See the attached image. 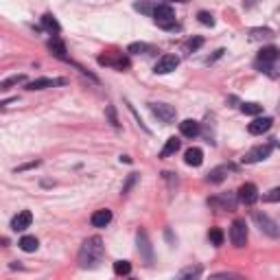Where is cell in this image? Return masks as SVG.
Returning a JSON list of instances; mask_svg holds the SVG:
<instances>
[{"instance_id":"obj_1","label":"cell","mask_w":280,"mask_h":280,"mask_svg":"<svg viewBox=\"0 0 280 280\" xmlns=\"http://www.w3.org/2000/svg\"><path fill=\"white\" fill-rule=\"evenodd\" d=\"M105 254V245L101 236H90V239L83 241V245L79 249V267L81 269H94V267L101 265Z\"/></svg>"},{"instance_id":"obj_2","label":"cell","mask_w":280,"mask_h":280,"mask_svg":"<svg viewBox=\"0 0 280 280\" xmlns=\"http://www.w3.org/2000/svg\"><path fill=\"white\" fill-rule=\"evenodd\" d=\"M278 59H280V51L276 46H265V49H260L258 57H256V68L269 77H278V73H276Z\"/></svg>"},{"instance_id":"obj_3","label":"cell","mask_w":280,"mask_h":280,"mask_svg":"<svg viewBox=\"0 0 280 280\" xmlns=\"http://www.w3.org/2000/svg\"><path fill=\"white\" fill-rule=\"evenodd\" d=\"M252 221L256 223V228L263 232V234L269 236V239H278V236H280L278 223L273 221L271 217H267V214H263V212H252Z\"/></svg>"},{"instance_id":"obj_4","label":"cell","mask_w":280,"mask_h":280,"mask_svg":"<svg viewBox=\"0 0 280 280\" xmlns=\"http://www.w3.org/2000/svg\"><path fill=\"white\" fill-rule=\"evenodd\" d=\"M149 110H151V114L160 118L164 125L175 123V118H177V110L169 103H149Z\"/></svg>"},{"instance_id":"obj_5","label":"cell","mask_w":280,"mask_h":280,"mask_svg":"<svg viewBox=\"0 0 280 280\" xmlns=\"http://www.w3.org/2000/svg\"><path fill=\"white\" fill-rule=\"evenodd\" d=\"M230 241L234 247H243L247 243V225L245 219H234L230 225Z\"/></svg>"},{"instance_id":"obj_6","label":"cell","mask_w":280,"mask_h":280,"mask_svg":"<svg viewBox=\"0 0 280 280\" xmlns=\"http://www.w3.org/2000/svg\"><path fill=\"white\" fill-rule=\"evenodd\" d=\"M271 149H273V142H267V145H258L254 149H249L245 153V158H243V162L245 164H254V162H263L271 156Z\"/></svg>"},{"instance_id":"obj_7","label":"cell","mask_w":280,"mask_h":280,"mask_svg":"<svg viewBox=\"0 0 280 280\" xmlns=\"http://www.w3.org/2000/svg\"><path fill=\"white\" fill-rule=\"evenodd\" d=\"M136 243H138V252L142 256V260H145L147 265H151L153 263V247H151V241H149L147 232L142 228L136 232Z\"/></svg>"},{"instance_id":"obj_8","label":"cell","mask_w":280,"mask_h":280,"mask_svg":"<svg viewBox=\"0 0 280 280\" xmlns=\"http://www.w3.org/2000/svg\"><path fill=\"white\" fill-rule=\"evenodd\" d=\"M180 66V57L177 55H162L158 59V64L153 66V73L156 75H169Z\"/></svg>"},{"instance_id":"obj_9","label":"cell","mask_w":280,"mask_h":280,"mask_svg":"<svg viewBox=\"0 0 280 280\" xmlns=\"http://www.w3.org/2000/svg\"><path fill=\"white\" fill-rule=\"evenodd\" d=\"M271 125H273V121H271L269 116H263V118H254V121L247 125V132L252 134V136H260V134L269 132V129H271Z\"/></svg>"},{"instance_id":"obj_10","label":"cell","mask_w":280,"mask_h":280,"mask_svg":"<svg viewBox=\"0 0 280 280\" xmlns=\"http://www.w3.org/2000/svg\"><path fill=\"white\" fill-rule=\"evenodd\" d=\"M31 223H33L31 210H22V212H18L16 217L11 219V230H14V232H22V230H27Z\"/></svg>"},{"instance_id":"obj_11","label":"cell","mask_w":280,"mask_h":280,"mask_svg":"<svg viewBox=\"0 0 280 280\" xmlns=\"http://www.w3.org/2000/svg\"><path fill=\"white\" fill-rule=\"evenodd\" d=\"M208 204L214 206V208H219V210H234V206H236V195H221V197H212V199H208Z\"/></svg>"},{"instance_id":"obj_12","label":"cell","mask_w":280,"mask_h":280,"mask_svg":"<svg viewBox=\"0 0 280 280\" xmlns=\"http://www.w3.org/2000/svg\"><path fill=\"white\" fill-rule=\"evenodd\" d=\"M239 199L243 201V204L252 206L254 201L258 199V188H256L252 182H245V184H243V186L239 188Z\"/></svg>"},{"instance_id":"obj_13","label":"cell","mask_w":280,"mask_h":280,"mask_svg":"<svg viewBox=\"0 0 280 280\" xmlns=\"http://www.w3.org/2000/svg\"><path fill=\"white\" fill-rule=\"evenodd\" d=\"M153 18H156V25H162V22H173L175 20V11L169 5H156L153 9Z\"/></svg>"},{"instance_id":"obj_14","label":"cell","mask_w":280,"mask_h":280,"mask_svg":"<svg viewBox=\"0 0 280 280\" xmlns=\"http://www.w3.org/2000/svg\"><path fill=\"white\" fill-rule=\"evenodd\" d=\"M66 83L64 79H49V77H40V79H33L27 83V90H44V88H53V86H62Z\"/></svg>"},{"instance_id":"obj_15","label":"cell","mask_w":280,"mask_h":280,"mask_svg":"<svg viewBox=\"0 0 280 280\" xmlns=\"http://www.w3.org/2000/svg\"><path fill=\"white\" fill-rule=\"evenodd\" d=\"M110 221H112V210H107V208L94 210L90 217V223L94 228H105V225H110Z\"/></svg>"},{"instance_id":"obj_16","label":"cell","mask_w":280,"mask_h":280,"mask_svg":"<svg viewBox=\"0 0 280 280\" xmlns=\"http://www.w3.org/2000/svg\"><path fill=\"white\" fill-rule=\"evenodd\" d=\"M184 162H186L188 166H201V162H204V151H201L199 147L186 149V153H184Z\"/></svg>"},{"instance_id":"obj_17","label":"cell","mask_w":280,"mask_h":280,"mask_svg":"<svg viewBox=\"0 0 280 280\" xmlns=\"http://www.w3.org/2000/svg\"><path fill=\"white\" fill-rule=\"evenodd\" d=\"M180 132L182 136H186V138H195L201 129H199V123L197 121H193V118H186V121H182L180 123Z\"/></svg>"},{"instance_id":"obj_18","label":"cell","mask_w":280,"mask_h":280,"mask_svg":"<svg viewBox=\"0 0 280 280\" xmlns=\"http://www.w3.org/2000/svg\"><path fill=\"white\" fill-rule=\"evenodd\" d=\"M230 171H232V166H230V164H221V166H217V169H212L210 173H208V182H212V184L223 182L225 177H228Z\"/></svg>"},{"instance_id":"obj_19","label":"cell","mask_w":280,"mask_h":280,"mask_svg":"<svg viewBox=\"0 0 280 280\" xmlns=\"http://www.w3.org/2000/svg\"><path fill=\"white\" fill-rule=\"evenodd\" d=\"M273 31L271 29H249V42H263V40H271Z\"/></svg>"},{"instance_id":"obj_20","label":"cell","mask_w":280,"mask_h":280,"mask_svg":"<svg viewBox=\"0 0 280 280\" xmlns=\"http://www.w3.org/2000/svg\"><path fill=\"white\" fill-rule=\"evenodd\" d=\"M18 245H20V249L22 252H27V254H31V252H35V249L40 247V241L35 239V236H22L20 239V243H18Z\"/></svg>"},{"instance_id":"obj_21","label":"cell","mask_w":280,"mask_h":280,"mask_svg":"<svg viewBox=\"0 0 280 280\" xmlns=\"http://www.w3.org/2000/svg\"><path fill=\"white\" fill-rule=\"evenodd\" d=\"M177 151H180V140L173 136V138H169V140H166V145L162 147L160 158H169V156H173V153H177Z\"/></svg>"},{"instance_id":"obj_22","label":"cell","mask_w":280,"mask_h":280,"mask_svg":"<svg viewBox=\"0 0 280 280\" xmlns=\"http://www.w3.org/2000/svg\"><path fill=\"white\" fill-rule=\"evenodd\" d=\"M42 25L49 29V31H53V33H59V31H62V25H59L57 18L53 16V14H44V16H42Z\"/></svg>"},{"instance_id":"obj_23","label":"cell","mask_w":280,"mask_h":280,"mask_svg":"<svg viewBox=\"0 0 280 280\" xmlns=\"http://www.w3.org/2000/svg\"><path fill=\"white\" fill-rule=\"evenodd\" d=\"M49 49L53 51V55H55V57L64 59V62H68V57H66V46H64L59 40H51V42H49Z\"/></svg>"},{"instance_id":"obj_24","label":"cell","mask_w":280,"mask_h":280,"mask_svg":"<svg viewBox=\"0 0 280 280\" xmlns=\"http://www.w3.org/2000/svg\"><path fill=\"white\" fill-rule=\"evenodd\" d=\"M114 273L116 276H129V273H132V263H129V260H116Z\"/></svg>"},{"instance_id":"obj_25","label":"cell","mask_w":280,"mask_h":280,"mask_svg":"<svg viewBox=\"0 0 280 280\" xmlns=\"http://www.w3.org/2000/svg\"><path fill=\"white\" fill-rule=\"evenodd\" d=\"M241 112L247 116H258L263 112V105L260 103H241Z\"/></svg>"},{"instance_id":"obj_26","label":"cell","mask_w":280,"mask_h":280,"mask_svg":"<svg viewBox=\"0 0 280 280\" xmlns=\"http://www.w3.org/2000/svg\"><path fill=\"white\" fill-rule=\"evenodd\" d=\"M22 81H27L25 75H14V77H9V79H5L3 83H0V90H9L11 86H18V83H22Z\"/></svg>"},{"instance_id":"obj_27","label":"cell","mask_w":280,"mask_h":280,"mask_svg":"<svg viewBox=\"0 0 280 280\" xmlns=\"http://www.w3.org/2000/svg\"><path fill=\"white\" fill-rule=\"evenodd\" d=\"M151 51V46L145 44V42H134V44L127 46V53H132V55H140V53H147Z\"/></svg>"},{"instance_id":"obj_28","label":"cell","mask_w":280,"mask_h":280,"mask_svg":"<svg viewBox=\"0 0 280 280\" xmlns=\"http://www.w3.org/2000/svg\"><path fill=\"white\" fill-rule=\"evenodd\" d=\"M201 46H204V38H190L186 44H184V51H186V53H195V51H199Z\"/></svg>"},{"instance_id":"obj_29","label":"cell","mask_w":280,"mask_h":280,"mask_svg":"<svg viewBox=\"0 0 280 280\" xmlns=\"http://www.w3.org/2000/svg\"><path fill=\"white\" fill-rule=\"evenodd\" d=\"M201 276V267H197V265H195V267H186V269H182L180 273H177V278H199Z\"/></svg>"},{"instance_id":"obj_30","label":"cell","mask_w":280,"mask_h":280,"mask_svg":"<svg viewBox=\"0 0 280 280\" xmlns=\"http://www.w3.org/2000/svg\"><path fill=\"white\" fill-rule=\"evenodd\" d=\"M208 239L212 241V245H223V232L219 228H210V232H208Z\"/></svg>"},{"instance_id":"obj_31","label":"cell","mask_w":280,"mask_h":280,"mask_svg":"<svg viewBox=\"0 0 280 280\" xmlns=\"http://www.w3.org/2000/svg\"><path fill=\"white\" fill-rule=\"evenodd\" d=\"M134 9L136 11H140V14H145V16H153V5L151 3H147V0H140V3H136L134 5Z\"/></svg>"},{"instance_id":"obj_32","label":"cell","mask_w":280,"mask_h":280,"mask_svg":"<svg viewBox=\"0 0 280 280\" xmlns=\"http://www.w3.org/2000/svg\"><path fill=\"white\" fill-rule=\"evenodd\" d=\"M263 199H265V201H269V204H276V201H280V186L271 188V190H267V193L263 195Z\"/></svg>"},{"instance_id":"obj_33","label":"cell","mask_w":280,"mask_h":280,"mask_svg":"<svg viewBox=\"0 0 280 280\" xmlns=\"http://www.w3.org/2000/svg\"><path fill=\"white\" fill-rule=\"evenodd\" d=\"M197 18L204 27H214V18H212V14H208V11H199Z\"/></svg>"},{"instance_id":"obj_34","label":"cell","mask_w":280,"mask_h":280,"mask_svg":"<svg viewBox=\"0 0 280 280\" xmlns=\"http://www.w3.org/2000/svg\"><path fill=\"white\" fill-rule=\"evenodd\" d=\"M136 180H138V173H129L127 175V182H125V186H123V195H127L129 193V188L136 184Z\"/></svg>"},{"instance_id":"obj_35","label":"cell","mask_w":280,"mask_h":280,"mask_svg":"<svg viewBox=\"0 0 280 280\" xmlns=\"http://www.w3.org/2000/svg\"><path fill=\"white\" fill-rule=\"evenodd\" d=\"M105 112H107V116H110V123L114 125V127H118V125H121V123H118V118H116V112H114V107H112V105H107V107H105Z\"/></svg>"},{"instance_id":"obj_36","label":"cell","mask_w":280,"mask_h":280,"mask_svg":"<svg viewBox=\"0 0 280 280\" xmlns=\"http://www.w3.org/2000/svg\"><path fill=\"white\" fill-rule=\"evenodd\" d=\"M160 29H164V31H180V25H177V22L173 20V22H162V25H158Z\"/></svg>"},{"instance_id":"obj_37","label":"cell","mask_w":280,"mask_h":280,"mask_svg":"<svg viewBox=\"0 0 280 280\" xmlns=\"http://www.w3.org/2000/svg\"><path fill=\"white\" fill-rule=\"evenodd\" d=\"M35 166H40V160H35V162H27V164L16 166V173H22V171H29V169H35Z\"/></svg>"},{"instance_id":"obj_38","label":"cell","mask_w":280,"mask_h":280,"mask_svg":"<svg viewBox=\"0 0 280 280\" xmlns=\"http://www.w3.org/2000/svg\"><path fill=\"white\" fill-rule=\"evenodd\" d=\"M256 3H258V0H245V3H243V5H245V9H252Z\"/></svg>"},{"instance_id":"obj_39","label":"cell","mask_w":280,"mask_h":280,"mask_svg":"<svg viewBox=\"0 0 280 280\" xmlns=\"http://www.w3.org/2000/svg\"><path fill=\"white\" fill-rule=\"evenodd\" d=\"M121 162H127L129 164V162H132V158H129V156H121Z\"/></svg>"}]
</instances>
